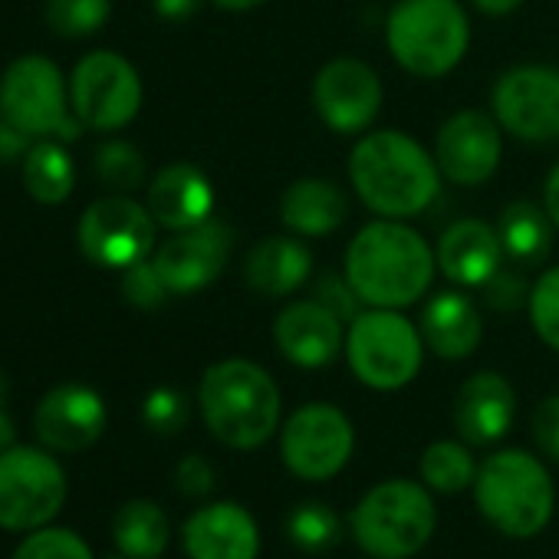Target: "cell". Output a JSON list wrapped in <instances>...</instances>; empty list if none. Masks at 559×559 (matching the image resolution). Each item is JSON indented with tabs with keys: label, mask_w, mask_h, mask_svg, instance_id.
I'll list each match as a JSON object with an SVG mask.
<instances>
[{
	"label": "cell",
	"mask_w": 559,
	"mask_h": 559,
	"mask_svg": "<svg viewBox=\"0 0 559 559\" xmlns=\"http://www.w3.org/2000/svg\"><path fill=\"white\" fill-rule=\"evenodd\" d=\"M543 207H546L552 227L559 230V162H556V168L546 175V185H543Z\"/></svg>",
	"instance_id": "43"
},
{
	"label": "cell",
	"mask_w": 559,
	"mask_h": 559,
	"mask_svg": "<svg viewBox=\"0 0 559 559\" xmlns=\"http://www.w3.org/2000/svg\"><path fill=\"white\" fill-rule=\"evenodd\" d=\"M349 217V194L330 178H297L280 194V221L297 237L336 234Z\"/></svg>",
	"instance_id": "25"
},
{
	"label": "cell",
	"mask_w": 559,
	"mask_h": 559,
	"mask_svg": "<svg viewBox=\"0 0 559 559\" xmlns=\"http://www.w3.org/2000/svg\"><path fill=\"white\" fill-rule=\"evenodd\" d=\"M198 405L207 431L234 451L263 448L276 428L284 399L273 376L250 359H221L204 369Z\"/></svg>",
	"instance_id": "3"
},
{
	"label": "cell",
	"mask_w": 559,
	"mask_h": 559,
	"mask_svg": "<svg viewBox=\"0 0 559 559\" xmlns=\"http://www.w3.org/2000/svg\"><path fill=\"white\" fill-rule=\"evenodd\" d=\"M211 4L221 11H230V14H247V11H257L260 4H266V0H211Z\"/></svg>",
	"instance_id": "45"
},
{
	"label": "cell",
	"mask_w": 559,
	"mask_h": 559,
	"mask_svg": "<svg viewBox=\"0 0 559 559\" xmlns=\"http://www.w3.org/2000/svg\"><path fill=\"white\" fill-rule=\"evenodd\" d=\"M109 412L96 389L83 382H67L47 392L34 412V431L44 448L76 454L93 448L106 431Z\"/></svg>",
	"instance_id": "17"
},
{
	"label": "cell",
	"mask_w": 559,
	"mask_h": 559,
	"mask_svg": "<svg viewBox=\"0 0 559 559\" xmlns=\"http://www.w3.org/2000/svg\"><path fill=\"white\" fill-rule=\"evenodd\" d=\"M122 297L135 310H158L171 297L152 257H145V260L122 270Z\"/></svg>",
	"instance_id": "36"
},
{
	"label": "cell",
	"mask_w": 559,
	"mask_h": 559,
	"mask_svg": "<svg viewBox=\"0 0 559 559\" xmlns=\"http://www.w3.org/2000/svg\"><path fill=\"white\" fill-rule=\"evenodd\" d=\"M24 185L40 204H63L73 194L76 168L70 152L53 139H37L24 155Z\"/></svg>",
	"instance_id": "28"
},
{
	"label": "cell",
	"mask_w": 559,
	"mask_h": 559,
	"mask_svg": "<svg viewBox=\"0 0 559 559\" xmlns=\"http://www.w3.org/2000/svg\"><path fill=\"white\" fill-rule=\"evenodd\" d=\"M0 116L34 139L57 135L73 142L83 132V122L73 116V103L67 99L60 67L40 53L14 60L0 76Z\"/></svg>",
	"instance_id": "8"
},
{
	"label": "cell",
	"mask_w": 559,
	"mask_h": 559,
	"mask_svg": "<svg viewBox=\"0 0 559 559\" xmlns=\"http://www.w3.org/2000/svg\"><path fill=\"white\" fill-rule=\"evenodd\" d=\"M343 533H346L343 516L323 500H304L287 513V536L304 552H313V556L330 552L340 546Z\"/></svg>",
	"instance_id": "30"
},
{
	"label": "cell",
	"mask_w": 559,
	"mask_h": 559,
	"mask_svg": "<svg viewBox=\"0 0 559 559\" xmlns=\"http://www.w3.org/2000/svg\"><path fill=\"white\" fill-rule=\"evenodd\" d=\"M14 438H17L14 421L8 418V412H4V408H0V454H4L8 448H14Z\"/></svg>",
	"instance_id": "46"
},
{
	"label": "cell",
	"mask_w": 559,
	"mask_h": 559,
	"mask_svg": "<svg viewBox=\"0 0 559 559\" xmlns=\"http://www.w3.org/2000/svg\"><path fill=\"white\" fill-rule=\"evenodd\" d=\"M418 330L425 346L448 362L474 356L484 340V320L477 313V304L461 287L428 297L418 317Z\"/></svg>",
	"instance_id": "24"
},
{
	"label": "cell",
	"mask_w": 559,
	"mask_h": 559,
	"mask_svg": "<svg viewBox=\"0 0 559 559\" xmlns=\"http://www.w3.org/2000/svg\"><path fill=\"white\" fill-rule=\"evenodd\" d=\"M4 402H8V379L0 376V408H4Z\"/></svg>",
	"instance_id": "47"
},
{
	"label": "cell",
	"mask_w": 559,
	"mask_h": 559,
	"mask_svg": "<svg viewBox=\"0 0 559 559\" xmlns=\"http://www.w3.org/2000/svg\"><path fill=\"white\" fill-rule=\"evenodd\" d=\"M273 343L297 369H326L346 353V323L317 297L294 300L273 320Z\"/></svg>",
	"instance_id": "18"
},
{
	"label": "cell",
	"mask_w": 559,
	"mask_h": 559,
	"mask_svg": "<svg viewBox=\"0 0 559 559\" xmlns=\"http://www.w3.org/2000/svg\"><path fill=\"white\" fill-rule=\"evenodd\" d=\"M310 99L326 129L336 135H362L379 119L385 93L379 73L366 60L336 57L320 67Z\"/></svg>",
	"instance_id": "14"
},
{
	"label": "cell",
	"mask_w": 559,
	"mask_h": 559,
	"mask_svg": "<svg viewBox=\"0 0 559 559\" xmlns=\"http://www.w3.org/2000/svg\"><path fill=\"white\" fill-rule=\"evenodd\" d=\"M438 526V507L425 484L392 477L362 493L349 513V530L359 549L372 559L418 556Z\"/></svg>",
	"instance_id": "6"
},
{
	"label": "cell",
	"mask_w": 559,
	"mask_h": 559,
	"mask_svg": "<svg viewBox=\"0 0 559 559\" xmlns=\"http://www.w3.org/2000/svg\"><path fill=\"white\" fill-rule=\"evenodd\" d=\"M526 310H530V323L536 336L552 353H559V263L536 276V284L530 287Z\"/></svg>",
	"instance_id": "33"
},
{
	"label": "cell",
	"mask_w": 559,
	"mask_h": 559,
	"mask_svg": "<svg viewBox=\"0 0 559 559\" xmlns=\"http://www.w3.org/2000/svg\"><path fill=\"white\" fill-rule=\"evenodd\" d=\"M14 559H93V552L80 533L60 526H40L17 546Z\"/></svg>",
	"instance_id": "35"
},
{
	"label": "cell",
	"mask_w": 559,
	"mask_h": 559,
	"mask_svg": "<svg viewBox=\"0 0 559 559\" xmlns=\"http://www.w3.org/2000/svg\"><path fill=\"white\" fill-rule=\"evenodd\" d=\"M73 116L83 129L116 132L126 129L142 109V80L139 70L112 50L86 53L70 80Z\"/></svg>",
	"instance_id": "11"
},
{
	"label": "cell",
	"mask_w": 559,
	"mask_h": 559,
	"mask_svg": "<svg viewBox=\"0 0 559 559\" xmlns=\"http://www.w3.org/2000/svg\"><path fill=\"white\" fill-rule=\"evenodd\" d=\"M497 234L513 263L536 266L552 247V221L546 207H536L533 201H510L497 217Z\"/></svg>",
	"instance_id": "26"
},
{
	"label": "cell",
	"mask_w": 559,
	"mask_h": 559,
	"mask_svg": "<svg viewBox=\"0 0 559 559\" xmlns=\"http://www.w3.org/2000/svg\"><path fill=\"white\" fill-rule=\"evenodd\" d=\"M471 4L480 11V14H487V17H507V14H513V11H520L526 0H471Z\"/></svg>",
	"instance_id": "44"
},
{
	"label": "cell",
	"mask_w": 559,
	"mask_h": 559,
	"mask_svg": "<svg viewBox=\"0 0 559 559\" xmlns=\"http://www.w3.org/2000/svg\"><path fill=\"white\" fill-rule=\"evenodd\" d=\"M93 175L112 188L116 194H129L135 188L145 185V155L132 145V142H122V139H112V142H103L93 155Z\"/></svg>",
	"instance_id": "31"
},
{
	"label": "cell",
	"mask_w": 559,
	"mask_h": 559,
	"mask_svg": "<svg viewBox=\"0 0 559 559\" xmlns=\"http://www.w3.org/2000/svg\"><path fill=\"white\" fill-rule=\"evenodd\" d=\"M484 290H487L490 307H497V310H516V307L530 304V287L523 284L516 273H510L503 266L493 273V280H487Z\"/></svg>",
	"instance_id": "40"
},
{
	"label": "cell",
	"mask_w": 559,
	"mask_h": 559,
	"mask_svg": "<svg viewBox=\"0 0 559 559\" xmlns=\"http://www.w3.org/2000/svg\"><path fill=\"white\" fill-rule=\"evenodd\" d=\"M500 129L530 145L559 142V67L523 63L507 70L490 90Z\"/></svg>",
	"instance_id": "13"
},
{
	"label": "cell",
	"mask_w": 559,
	"mask_h": 559,
	"mask_svg": "<svg viewBox=\"0 0 559 559\" xmlns=\"http://www.w3.org/2000/svg\"><path fill=\"white\" fill-rule=\"evenodd\" d=\"M34 135H27L24 129H17L14 122H8L0 116V162H14L21 155H27L34 148Z\"/></svg>",
	"instance_id": "41"
},
{
	"label": "cell",
	"mask_w": 559,
	"mask_h": 559,
	"mask_svg": "<svg viewBox=\"0 0 559 559\" xmlns=\"http://www.w3.org/2000/svg\"><path fill=\"white\" fill-rule=\"evenodd\" d=\"M451 418L457 435L471 448H490L503 441L516 418V395L513 385L500 372H474L454 395Z\"/></svg>",
	"instance_id": "19"
},
{
	"label": "cell",
	"mask_w": 559,
	"mask_h": 559,
	"mask_svg": "<svg viewBox=\"0 0 559 559\" xmlns=\"http://www.w3.org/2000/svg\"><path fill=\"white\" fill-rule=\"evenodd\" d=\"M313 297H317L323 307H330L343 323H353V320L362 313V304H359V297L353 294L346 273H343V276L323 273V276L317 280V294H313Z\"/></svg>",
	"instance_id": "37"
},
{
	"label": "cell",
	"mask_w": 559,
	"mask_h": 559,
	"mask_svg": "<svg viewBox=\"0 0 559 559\" xmlns=\"http://www.w3.org/2000/svg\"><path fill=\"white\" fill-rule=\"evenodd\" d=\"M181 546L188 559H257L260 530L247 507L217 500L185 520Z\"/></svg>",
	"instance_id": "20"
},
{
	"label": "cell",
	"mask_w": 559,
	"mask_h": 559,
	"mask_svg": "<svg viewBox=\"0 0 559 559\" xmlns=\"http://www.w3.org/2000/svg\"><path fill=\"white\" fill-rule=\"evenodd\" d=\"M188 418H191V405H188L185 392H178L171 385L152 389L142 402V421L148 425V431H155L162 438L185 431Z\"/></svg>",
	"instance_id": "34"
},
{
	"label": "cell",
	"mask_w": 559,
	"mask_h": 559,
	"mask_svg": "<svg viewBox=\"0 0 559 559\" xmlns=\"http://www.w3.org/2000/svg\"><path fill=\"white\" fill-rule=\"evenodd\" d=\"M112 0H47V24L57 37L83 40L106 27Z\"/></svg>",
	"instance_id": "32"
},
{
	"label": "cell",
	"mask_w": 559,
	"mask_h": 559,
	"mask_svg": "<svg viewBox=\"0 0 559 559\" xmlns=\"http://www.w3.org/2000/svg\"><path fill=\"white\" fill-rule=\"evenodd\" d=\"M343 273L362 307L408 310L431 290L438 257L412 224L376 217L349 240Z\"/></svg>",
	"instance_id": "1"
},
{
	"label": "cell",
	"mask_w": 559,
	"mask_h": 559,
	"mask_svg": "<svg viewBox=\"0 0 559 559\" xmlns=\"http://www.w3.org/2000/svg\"><path fill=\"white\" fill-rule=\"evenodd\" d=\"M438 270L461 290L484 287L487 280L503 266V243L497 234V224H487L480 217H461L454 221L441 240H438Z\"/></svg>",
	"instance_id": "22"
},
{
	"label": "cell",
	"mask_w": 559,
	"mask_h": 559,
	"mask_svg": "<svg viewBox=\"0 0 559 559\" xmlns=\"http://www.w3.org/2000/svg\"><path fill=\"white\" fill-rule=\"evenodd\" d=\"M530 431H533L536 448L546 454V461L559 464V392L556 395H546L536 405L533 421H530Z\"/></svg>",
	"instance_id": "38"
},
{
	"label": "cell",
	"mask_w": 559,
	"mask_h": 559,
	"mask_svg": "<svg viewBox=\"0 0 559 559\" xmlns=\"http://www.w3.org/2000/svg\"><path fill=\"white\" fill-rule=\"evenodd\" d=\"M474 503L480 516L510 539H530L546 530L556 510L549 467L523 451L503 448L480 461L474 477Z\"/></svg>",
	"instance_id": "4"
},
{
	"label": "cell",
	"mask_w": 559,
	"mask_h": 559,
	"mask_svg": "<svg viewBox=\"0 0 559 559\" xmlns=\"http://www.w3.org/2000/svg\"><path fill=\"white\" fill-rule=\"evenodd\" d=\"M425 349L418 323L402 310L362 307V313L346 326V362L372 392H399L412 385L421 372Z\"/></svg>",
	"instance_id": "7"
},
{
	"label": "cell",
	"mask_w": 559,
	"mask_h": 559,
	"mask_svg": "<svg viewBox=\"0 0 559 559\" xmlns=\"http://www.w3.org/2000/svg\"><path fill=\"white\" fill-rule=\"evenodd\" d=\"M313 276V250L297 234L260 237L243 257V284L260 300H287Z\"/></svg>",
	"instance_id": "21"
},
{
	"label": "cell",
	"mask_w": 559,
	"mask_h": 559,
	"mask_svg": "<svg viewBox=\"0 0 559 559\" xmlns=\"http://www.w3.org/2000/svg\"><path fill=\"white\" fill-rule=\"evenodd\" d=\"M500 122L480 109H461L448 116L435 139V162L441 178L457 188H477L490 181L503 158Z\"/></svg>",
	"instance_id": "16"
},
{
	"label": "cell",
	"mask_w": 559,
	"mask_h": 559,
	"mask_svg": "<svg viewBox=\"0 0 559 559\" xmlns=\"http://www.w3.org/2000/svg\"><path fill=\"white\" fill-rule=\"evenodd\" d=\"M168 516L152 500H129L112 520V539L126 559H158L168 549Z\"/></svg>",
	"instance_id": "27"
},
{
	"label": "cell",
	"mask_w": 559,
	"mask_h": 559,
	"mask_svg": "<svg viewBox=\"0 0 559 559\" xmlns=\"http://www.w3.org/2000/svg\"><path fill=\"white\" fill-rule=\"evenodd\" d=\"M67 503V474L40 448H8L0 454V526L40 530Z\"/></svg>",
	"instance_id": "10"
},
{
	"label": "cell",
	"mask_w": 559,
	"mask_h": 559,
	"mask_svg": "<svg viewBox=\"0 0 559 559\" xmlns=\"http://www.w3.org/2000/svg\"><path fill=\"white\" fill-rule=\"evenodd\" d=\"M155 217L129 194H106L80 217V250L103 270H126L155 253Z\"/></svg>",
	"instance_id": "12"
},
{
	"label": "cell",
	"mask_w": 559,
	"mask_h": 559,
	"mask_svg": "<svg viewBox=\"0 0 559 559\" xmlns=\"http://www.w3.org/2000/svg\"><path fill=\"white\" fill-rule=\"evenodd\" d=\"M418 474H421V484L431 490V493H461L467 487H474V477H477V461L471 454V444L464 441H431L425 451H421V461H418Z\"/></svg>",
	"instance_id": "29"
},
{
	"label": "cell",
	"mask_w": 559,
	"mask_h": 559,
	"mask_svg": "<svg viewBox=\"0 0 559 559\" xmlns=\"http://www.w3.org/2000/svg\"><path fill=\"white\" fill-rule=\"evenodd\" d=\"M356 451V428L340 405L307 402L280 425V457L300 480H333Z\"/></svg>",
	"instance_id": "9"
},
{
	"label": "cell",
	"mask_w": 559,
	"mask_h": 559,
	"mask_svg": "<svg viewBox=\"0 0 559 559\" xmlns=\"http://www.w3.org/2000/svg\"><path fill=\"white\" fill-rule=\"evenodd\" d=\"M175 484L185 497H207L214 490V467L201 454H188L175 467Z\"/></svg>",
	"instance_id": "39"
},
{
	"label": "cell",
	"mask_w": 559,
	"mask_h": 559,
	"mask_svg": "<svg viewBox=\"0 0 559 559\" xmlns=\"http://www.w3.org/2000/svg\"><path fill=\"white\" fill-rule=\"evenodd\" d=\"M441 181L435 155L399 129L362 132L349 152V185L379 217L408 221L425 214L435 204Z\"/></svg>",
	"instance_id": "2"
},
{
	"label": "cell",
	"mask_w": 559,
	"mask_h": 559,
	"mask_svg": "<svg viewBox=\"0 0 559 559\" xmlns=\"http://www.w3.org/2000/svg\"><path fill=\"white\" fill-rule=\"evenodd\" d=\"M385 47L405 73L441 80L467 57V11L457 0H399L385 17Z\"/></svg>",
	"instance_id": "5"
},
{
	"label": "cell",
	"mask_w": 559,
	"mask_h": 559,
	"mask_svg": "<svg viewBox=\"0 0 559 559\" xmlns=\"http://www.w3.org/2000/svg\"><path fill=\"white\" fill-rule=\"evenodd\" d=\"M152 4H155V14L162 21H188L198 14L201 0H152Z\"/></svg>",
	"instance_id": "42"
},
{
	"label": "cell",
	"mask_w": 559,
	"mask_h": 559,
	"mask_svg": "<svg viewBox=\"0 0 559 559\" xmlns=\"http://www.w3.org/2000/svg\"><path fill=\"white\" fill-rule=\"evenodd\" d=\"M234 253V230L221 217H207L198 227L175 230L162 247H155L152 260L165 280L171 297H191L211 287L227 270Z\"/></svg>",
	"instance_id": "15"
},
{
	"label": "cell",
	"mask_w": 559,
	"mask_h": 559,
	"mask_svg": "<svg viewBox=\"0 0 559 559\" xmlns=\"http://www.w3.org/2000/svg\"><path fill=\"white\" fill-rule=\"evenodd\" d=\"M148 211L158 227L165 230H188L214 217V185L211 178L191 162L165 165L148 185Z\"/></svg>",
	"instance_id": "23"
}]
</instances>
